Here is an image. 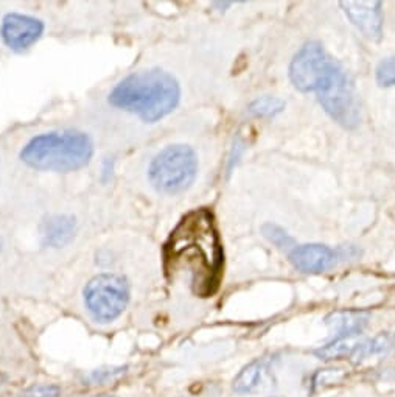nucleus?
<instances>
[{"instance_id":"f257e3e1","label":"nucleus","mask_w":395,"mask_h":397,"mask_svg":"<svg viewBox=\"0 0 395 397\" xmlns=\"http://www.w3.org/2000/svg\"><path fill=\"white\" fill-rule=\"evenodd\" d=\"M165 262L172 271L188 273L198 295L215 292L223 271V246L209 210L198 209L181 220L165 245Z\"/></svg>"},{"instance_id":"f03ea898","label":"nucleus","mask_w":395,"mask_h":397,"mask_svg":"<svg viewBox=\"0 0 395 397\" xmlns=\"http://www.w3.org/2000/svg\"><path fill=\"white\" fill-rule=\"evenodd\" d=\"M179 98L181 88L176 78L165 70L150 69L123 78L109 94V103L154 123L173 112Z\"/></svg>"},{"instance_id":"7ed1b4c3","label":"nucleus","mask_w":395,"mask_h":397,"mask_svg":"<svg viewBox=\"0 0 395 397\" xmlns=\"http://www.w3.org/2000/svg\"><path fill=\"white\" fill-rule=\"evenodd\" d=\"M94 145L80 131H52L33 137L20 152V159L42 172L67 173L89 164Z\"/></svg>"},{"instance_id":"20e7f679","label":"nucleus","mask_w":395,"mask_h":397,"mask_svg":"<svg viewBox=\"0 0 395 397\" xmlns=\"http://www.w3.org/2000/svg\"><path fill=\"white\" fill-rule=\"evenodd\" d=\"M198 173V158L192 147L176 144L159 152L150 164L148 178L160 194L178 195L192 186Z\"/></svg>"},{"instance_id":"39448f33","label":"nucleus","mask_w":395,"mask_h":397,"mask_svg":"<svg viewBox=\"0 0 395 397\" xmlns=\"http://www.w3.org/2000/svg\"><path fill=\"white\" fill-rule=\"evenodd\" d=\"M316 94L324 111L338 125L347 130L356 128L361 119L359 98L350 76L336 61L330 62L326 75L316 89Z\"/></svg>"},{"instance_id":"423d86ee","label":"nucleus","mask_w":395,"mask_h":397,"mask_svg":"<svg viewBox=\"0 0 395 397\" xmlns=\"http://www.w3.org/2000/svg\"><path fill=\"white\" fill-rule=\"evenodd\" d=\"M130 283L123 276L102 273L84 287L83 300L89 315L98 323H111L123 314L130 302Z\"/></svg>"},{"instance_id":"0eeeda50","label":"nucleus","mask_w":395,"mask_h":397,"mask_svg":"<svg viewBox=\"0 0 395 397\" xmlns=\"http://www.w3.org/2000/svg\"><path fill=\"white\" fill-rule=\"evenodd\" d=\"M330 62L319 42H307L290 65V80L294 88L302 92H316Z\"/></svg>"},{"instance_id":"6e6552de","label":"nucleus","mask_w":395,"mask_h":397,"mask_svg":"<svg viewBox=\"0 0 395 397\" xmlns=\"http://www.w3.org/2000/svg\"><path fill=\"white\" fill-rule=\"evenodd\" d=\"M44 32V24L39 19L27 14H6L0 27V36L11 51H27L36 42Z\"/></svg>"},{"instance_id":"1a4fd4ad","label":"nucleus","mask_w":395,"mask_h":397,"mask_svg":"<svg viewBox=\"0 0 395 397\" xmlns=\"http://www.w3.org/2000/svg\"><path fill=\"white\" fill-rule=\"evenodd\" d=\"M345 16L350 19L359 32L370 41H380L383 38V10L382 2H340Z\"/></svg>"},{"instance_id":"9d476101","label":"nucleus","mask_w":395,"mask_h":397,"mask_svg":"<svg viewBox=\"0 0 395 397\" xmlns=\"http://www.w3.org/2000/svg\"><path fill=\"white\" fill-rule=\"evenodd\" d=\"M340 259V253H336L326 245H300L296 246L290 253V260L296 269L305 274L324 273L333 268Z\"/></svg>"},{"instance_id":"9b49d317","label":"nucleus","mask_w":395,"mask_h":397,"mask_svg":"<svg viewBox=\"0 0 395 397\" xmlns=\"http://www.w3.org/2000/svg\"><path fill=\"white\" fill-rule=\"evenodd\" d=\"M41 237L44 245L62 248L75 237V220L67 215H55L41 226Z\"/></svg>"},{"instance_id":"f8f14e48","label":"nucleus","mask_w":395,"mask_h":397,"mask_svg":"<svg viewBox=\"0 0 395 397\" xmlns=\"http://www.w3.org/2000/svg\"><path fill=\"white\" fill-rule=\"evenodd\" d=\"M326 323L338 333V337L359 335L369 323V314L359 310L333 311L326 318Z\"/></svg>"},{"instance_id":"ddd939ff","label":"nucleus","mask_w":395,"mask_h":397,"mask_svg":"<svg viewBox=\"0 0 395 397\" xmlns=\"http://www.w3.org/2000/svg\"><path fill=\"white\" fill-rule=\"evenodd\" d=\"M268 361H270V358L258 357L256 360H252L251 363L246 365L243 370L238 372L234 382H232V389H234L237 394H246V393L256 391L258 385L262 384Z\"/></svg>"},{"instance_id":"4468645a","label":"nucleus","mask_w":395,"mask_h":397,"mask_svg":"<svg viewBox=\"0 0 395 397\" xmlns=\"http://www.w3.org/2000/svg\"><path fill=\"white\" fill-rule=\"evenodd\" d=\"M361 344L358 339V335H349V337H336L335 342H331L326 346L319 347L314 351V356L321 360H338L342 357H352Z\"/></svg>"},{"instance_id":"2eb2a0df","label":"nucleus","mask_w":395,"mask_h":397,"mask_svg":"<svg viewBox=\"0 0 395 397\" xmlns=\"http://www.w3.org/2000/svg\"><path fill=\"white\" fill-rule=\"evenodd\" d=\"M285 109V102L279 97L263 95L249 105V114L254 117H274Z\"/></svg>"},{"instance_id":"dca6fc26","label":"nucleus","mask_w":395,"mask_h":397,"mask_svg":"<svg viewBox=\"0 0 395 397\" xmlns=\"http://www.w3.org/2000/svg\"><path fill=\"white\" fill-rule=\"evenodd\" d=\"M392 347V342L389 335H378L370 342L361 343L358 346V349L355 351L352 358H355V361H361L364 358H369L372 356H380V354H386Z\"/></svg>"},{"instance_id":"f3484780","label":"nucleus","mask_w":395,"mask_h":397,"mask_svg":"<svg viewBox=\"0 0 395 397\" xmlns=\"http://www.w3.org/2000/svg\"><path fill=\"white\" fill-rule=\"evenodd\" d=\"M263 236L270 240L272 245H276L280 250H290V248L294 245V240L288 236V234L280 228V226L276 224H263L262 228Z\"/></svg>"},{"instance_id":"a211bd4d","label":"nucleus","mask_w":395,"mask_h":397,"mask_svg":"<svg viewBox=\"0 0 395 397\" xmlns=\"http://www.w3.org/2000/svg\"><path fill=\"white\" fill-rule=\"evenodd\" d=\"M375 78L380 86H395V55L387 56L383 61H380V65L375 70Z\"/></svg>"},{"instance_id":"6ab92c4d","label":"nucleus","mask_w":395,"mask_h":397,"mask_svg":"<svg viewBox=\"0 0 395 397\" xmlns=\"http://www.w3.org/2000/svg\"><path fill=\"white\" fill-rule=\"evenodd\" d=\"M126 372V366H111V368H100V370H95L89 374L88 380L92 385H104L109 384V382L118 379L120 375H123Z\"/></svg>"},{"instance_id":"aec40b11","label":"nucleus","mask_w":395,"mask_h":397,"mask_svg":"<svg viewBox=\"0 0 395 397\" xmlns=\"http://www.w3.org/2000/svg\"><path fill=\"white\" fill-rule=\"evenodd\" d=\"M61 386L55 384H38L28 386L22 393V397H60Z\"/></svg>"},{"instance_id":"412c9836","label":"nucleus","mask_w":395,"mask_h":397,"mask_svg":"<svg viewBox=\"0 0 395 397\" xmlns=\"http://www.w3.org/2000/svg\"><path fill=\"white\" fill-rule=\"evenodd\" d=\"M5 382H6V375H5V374H2V372H0V385H4V384H5Z\"/></svg>"},{"instance_id":"4be33fe9","label":"nucleus","mask_w":395,"mask_h":397,"mask_svg":"<svg viewBox=\"0 0 395 397\" xmlns=\"http://www.w3.org/2000/svg\"><path fill=\"white\" fill-rule=\"evenodd\" d=\"M92 397H117V396H111V394H100V396H92Z\"/></svg>"},{"instance_id":"5701e85b","label":"nucleus","mask_w":395,"mask_h":397,"mask_svg":"<svg viewBox=\"0 0 395 397\" xmlns=\"http://www.w3.org/2000/svg\"><path fill=\"white\" fill-rule=\"evenodd\" d=\"M0 251H2V240H0Z\"/></svg>"}]
</instances>
